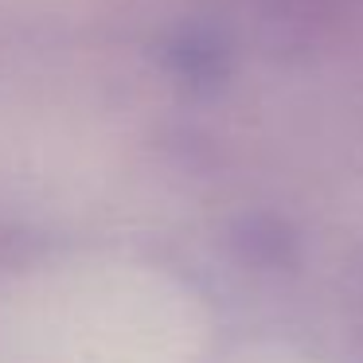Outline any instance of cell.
<instances>
[{
	"instance_id": "cell-2",
	"label": "cell",
	"mask_w": 363,
	"mask_h": 363,
	"mask_svg": "<svg viewBox=\"0 0 363 363\" xmlns=\"http://www.w3.org/2000/svg\"><path fill=\"white\" fill-rule=\"evenodd\" d=\"M20 258H28L24 235H16V230H9V227H0V262H20Z\"/></svg>"
},
{
	"instance_id": "cell-1",
	"label": "cell",
	"mask_w": 363,
	"mask_h": 363,
	"mask_svg": "<svg viewBox=\"0 0 363 363\" xmlns=\"http://www.w3.org/2000/svg\"><path fill=\"white\" fill-rule=\"evenodd\" d=\"M347 313H352V328L363 340V269L355 274V281H347Z\"/></svg>"
}]
</instances>
